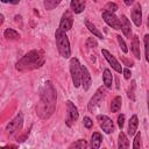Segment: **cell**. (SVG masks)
Wrapping results in <instances>:
<instances>
[{
  "mask_svg": "<svg viewBox=\"0 0 149 149\" xmlns=\"http://www.w3.org/2000/svg\"><path fill=\"white\" fill-rule=\"evenodd\" d=\"M56 90L51 82H45L40 90V102L36 106V112L40 118L48 119L53 115L56 107Z\"/></svg>",
  "mask_w": 149,
  "mask_h": 149,
  "instance_id": "1",
  "label": "cell"
},
{
  "mask_svg": "<svg viewBox=\"0 0 149 149\" xmlns=\"http://www.w3.org/2000/svg\"><path fill=\"white\" fill-rule=\"evenodd\" d=\"M44 64V55L41 50H32L24 55L16 63L15 68L19 71H30L39 69Z\"/></svg>",
  "mask_w": 149,
  "mask_h": 149,
  "instance_id": "2",
  "label": "cell"
},
{
  "mask_svg": "<svg viewBox=\"0 0 149 149\" xmlns=\"http://www.w3.org/2000/svg\"><path fill=\"white\" fill-rule=\"evenodd\" d=\"M55 39H56L57 49H58L59 54L62 55V57L69 58L71 56V49H70V42H69L67 34L58 28L55 33Z\"/></svg>",
  "mask_w": 149,
  "mask_h": 149,
  "instance_id": "3",
  "label": "cell"
},
{
  "mask_svg": "<svg viewBox=\"0 0 149 149\" xmlns=\"http://www.w3.org/2000/svg\"><path fill=\"white\" fill-rule=\"evenodd\" d=\"M70 72L74 88L80 86V63L77 58H71L70 61Z\"/></svg>",
  "mask_w": 149,
  "mask_h": 149,
  "instance_id": "4",
  "label": "cell"
},
{
  "mask_svg": "<svg viewBox=\"0 0 149 149\" xmlns=\"http://www.w3.org/2000/svg\"><path fill=\"white\" fill-rule=\"evenodd\" d=\"M104 98H105V91H104V89H103V88L98 89L97 92L94 93V96L91 98L89 105H88V108H89V111L91 112V113L96 112V109L102 105Z\"/></svg>",
  "mask_w": 149,
  "mask_h": 149,
  "instance_id": "5",
  "label": "cell"
},
{
  "mask_svg": "<svg viewBox=\"0 0 149 149\" xmlns=\"http://www.w3.org/2000/svg\"><path fill=\"white\" fill-rule=\"evenodd\" d=\"M22 125H23V115H22V113H19L7 125L6 131L9 133V135H13L14 133H16L18 131H20L22 128Z\"/></svg>",
  "mask_w": 149,
  "mask_h": 149,
  "instance_id": "6",
  "label": "cell"
},
{
  "mask_svg": "<svg viewBox=\"0 0 149 149\" xmlns=\"http://www.w3.org/2000/svg\"><path fill=\"white\" fill-rule=\"evenodd\" d=\"M67 108H68V118H67V125L68 126H71L72 122L77 121L78 120V117H79V113H78V109L77 107L74 106V104L71 102V100H68L67 102Z\"/></svg>",
  "mask_w": 149,
  "mask_h": 149,
  "instance_id": "7",
  "label": "cell"
},
{
  "mask_svg": "<svg viewBox=\"0 0 149 149\" xmlns=\"http://www.w3.org/2000/svg\"><path fill=\"white\" fill-rule=\"evenodd\" d=\"M72 24H73V18H72V14L70 11H67L65 13L63 14L61 19V22H59V29L62 32H68L72 28Z\"/></svg>",
  "mask_w": 149,
  "mask_h": 149,
  "instance_id": "8",
  "label": "cell"
},
{
  "mask_svg": "<svg viewBox=\"0 0 149 149\" xmlns=\"http://www.w3.org/2000/svg\"><path fill=\"white\" fill-rule=\"evenodd\" d=\"M99 123H100V127L106 133V134H111L114 132V125H113V121H112L107 115H98L97 117Z\"/></svg>",
  "mask_w": 149,
  "mask_h": 149,
  "instance_id": "9",
  "label": "cell"
},
{
  "mask_svg": "<svg viewBox=\"0 0 149 149\" xmlns=\"http://www.w3.org/2000/svg\"><path fill=\"white\" fill-rule=\"evenodd\" d=\"M80 84L83 85V89L85 91H88L92 84L91 74H90L89 70L86 69V67H84V65H80Z\"/></svg>",
  "mask_w": 149,
  "mask_h": 149,
  "instance_id": "10",
  "label": "cell"
},
{
  "mask_svg": "<svg viewBox=\"0 0 149 149\" xmlns=\"http://www.w3.org/2000/svg\"><path fill=\"white\" fill-rule=\"evenodd\" d=\"M103 19L104 21L111 26L114 29H121V24H120V20L113 14V13H108V12H103Z\"/></svg>",
  "mask_w": 149,
  "mask_h": 149,
  "instance_id": "11",
  "label": "cell"
},
{
  "mask_svg": "<svg viewBox=\"0 0 149 149\" xmlns=\"http://www.w3.org/2000/svg\"><path fill=\"white\" fill-rule=\"evenodd\" d=\"M103 56L106 58V61L108 62V63H109V65L112 67V68H113L117 72H119V73H121L122 72V68H121V64L119 63V62L115 59V57L113 56V55H112L108 50H106V49H103Z\"/></svg>",
  "mask_w": 149,
  "mask_h": 149,
  "instance_id": "12",
  "label": "cell"
},
{
  "mask_svg": "<svg viewBox=\"0 0 149 149\" xmlns=\"http://www.w3.org/2000/svg\"><path fill=\"white\" fill-rule=\"evenodd\" d=\"M132 19L133 22L135 23V26L140 27L142 23V11H141V6L139 4H136L135 7L132 11Z\"/></svg>",
  "mask_w": 149,
  "mask_h": 149,
  "instance_id": "13",
  "label": "cell"
},
{
  "mask_svg": "<svg viewBox=\"0 0 149 149\" xmlns=\"http://www.w3.org/2000/svg\"><path fill=\"white\" fill-rule=\"evenodd\" d=\"M120 24H121V30L123 33L126 37H129L131 39V34H132V26H131V21L125 16L122 15L121 16V21H120Z\"/></svg>",
  "mask_w": 149,
  "mask_h": 149,
  "instance_id": "14",
  "label": "cell"
},
{
  "mask_svg": "<svg viewBox=\"0 0 149 149\" xmlns=\"http://www.w3.org/2000/svg\"><path fill=\"white\" fill-rule=\"evenodd\" d=\"M102 141H103L102 134L98 132H94L91 136V143H90L91 149H99L100 148V144H102Z\"/></svg>",
  "mask_w": 149,
  "mask_h": 149,
  "instance_id": "15",
  "label": "cell"
},
{
  "mask_svg": "<svg viewBox=\"0 0 149 149\" xmlns=\"http://www.w3.org/2000/svg\"><path fill=\"white\" fill-rule=\"evenodd\" d=\"M70 7H71L73 13L79 14L85 8V1H80V0H72V1L70 3Z\"/></svg>",
  "mask_w": 149,
  "mask_h": 149,
  "instance_id": "16",
  "label": "cell"
},
{
  "mask_svg": "<svg viewBox=\"0 0 149 149\" xmlns=\"http://www.w3.org/2000/svg\"><path fill=\"white\" fill-rule=\"evenodd\" d=\"M138 126H139V119H138V115L134 114L131 118L129 123H128V134L134 135L136 133V129H138Z\"/></svg>",
  "mask_w": 149,
  "mask_h": 149,
  "instance_id": "17",
  "label": "cell"
},
{
  "mask_svg": "<svg viewBox=\"0 0 149 149\" xmlns=\"http://www.w3.org/2000/svg\"><path fill=\"white\" fill-rule=\"evenodd\" d=\"M132 51L136 58L141 57V50H140V41L138 36H134L132 40Z\"/></svg>",
  "mask_w": 149,
  "mask_h": 149,
  "instance_id": "18",
  "label": "cell"
},
{
  "mask_svg": "<svg viewBox=\"0 0 149 149\" xmlns=\"http://www.w3.org/2000/svg\"><path fill=\"white\" fill-rule=\"evenodd\" d=\"M118 147H119V149H129V141H128L126 134L123 133V132H121L119 134Z\"/></svg>",
  "mask_w": 149,
  "mask_h": 149,
  "instance_id": "19",
  "label": "cell"
},
{
  "mask_svg": "<svg viewBox=\"0 0 149 149\" xmlns=\"http://www.w3.org/2000/svg\"><path fill=\"white\" fill-rule=\"evenodd\" d=\"M85 26H86V28H88L94 36H97V37H99V39H104V36H103V34L99 32L98 29H97V27L94 26V24L92 23V22H90L88 19L85 20Z\"/></svg>",
  "mask_w": 149,
  "mask_h": 149,
  "instance_id": "20",
  "label": "cell"
},
{
  "mask_svg": "<svg viewBox=\"0 0 149 149\" xmlns=\"http://www.w3.org/2000/svg\"><path fill=\"white\" fill-rule=\"evenodd\" d=\"M103 80H104V84L107 89H111L112 88V80H113V77H112V73L108 69H105L104 70V74H103Z\"/></svg>",
  "mask_w": 149,
  "mask_h": 149,
  "instance_id": "21",
  "label": "cell"
},
{
  "mask_svg": "<svg viewBox=\"0 0 149 149\" xmlns=\"http://www.w3.org/2000/svg\"><path fill=\"white\" fill-rule=\"evenodd\" d=\"M86 147H88V142H86V140L79 139L77 141H74L73 143H71L68 149H86Z\"/></svg>",
  "mask_w": 149,
  "mask_h": 149,
  "instance_id": "22",
  "label": "cell"
},
{
  "mask_svg": "<svg viewBox=\"0 0 149 149\" xmlns=\"http://www.w3.org/2000/svg\"><path fill=\"white\" fill-rule=\"evenodd\" d=\"M121 105H122V99L121 97H115L113 100H112V104H111V111L112 112H119L120 108H121Z\"/></svg>",
  "mask_w": 149,
  "mask_h": 149,
  "instance_id": "23",
  "label": "cell"
},
{
  "mask_svg": "<svg viewBox=\"0 0 149 149\" xmlns=\"http://www.w3.org/2000/svg\"><path fill=\"white\" fill-rule=\"evenodd\" d=\"M4 35H5L6 39H8V40H16V39H19V37H20L19 33L15 32L14 29H12V28L6 29L5 33H4Z\"/></svg>",
  "mask_w": 149,
  "mask_h": 149,
  "instance_id": "24",
  "label": "cell"
},
{
  "mask_svg": "<svg viewBox=\"0 0 149 149\" xmlns=\"http://www.w3.org/2000/svg\"><path fill=\"white\" fill-rule=\"evenodd\" d=\"M59 5V1L57 0H45L44 1V7H45V9H48V11H51V9H54L56 6H58Z\"/></svg>",
  "mask_w": 149,
  "mask_h": 149,
  "instance_id": "25",
  "label": "cell"
},
{
  "mask_svg": "<svg viewBox=\"0 0 149 149\" xmlns=\"http://www.w3.org/2000/svg\"><path fill=\"white\" fill-rule=\"evenodd\" d=\"M142 148V140H141V134L138 133L133 141V149H141Z\"/></svg>",
  "mask_w": 149,
  "mask_h": 149,
  "instance_id": "26",
  "label": "cell"
},
{
  "mask_svg": "<svg viewBox=\"0 0 149 149\" xmlns=\"http://www.w3.org/2000/svg\"><path fill=\"white\" fill-rule=\"evenodd\" d=\"M118 9V5L115 3H107L106 6H105V12H108V13H113L117 12Z\"/></svg>",
  "mask_w": 149,
  "mask_h": 149,
  "instance_id": "27",
  "label": "cell"
},
{
  "mask_svg": "<svg viewBox=\"0 0 149 149\" xmlns=\"http://www.w3.org/2000/svg\"><path fill=\"white\" fill-rule=\"evenodd\" d=\"M117 39H118V42H119V45H120V48H121V50H122L123 53H125V54H127V53H128V48H127L125 41L122 40V37H121L120 35H118V36H117Z\"/></svg>",
  "mask_w": 149,
  "mask_h": 149,
  "instance_id": "28",
  "label": "cell"
},
{
  "mask_svg": "<svg viewBox=\"0 0 149 149\" xmlns=\"http://www.w3.org/2000/svg\"><path fill=\"white\" fill-rule=\"evenodd\" d=\"M148 40H149V35L144 36V55H146V61H149V55H148Z\"/></svg>",
  "mask_w": 149,
  "mask_h": 149,
  "instance_id": "29",
  "label": "cell"
},
{
  "mask_svg": "<svg viewBox=\"0 0 149 149\" xmlns=\"http://www.w3.org/2000/svg\"><path fill=\"white\" fill-rule=\"evenodd\" d=\"M84 126L86 127V128H91L92 126H93V121L89 118V117H84Z\"/></svg>",
  "mask_w": 149,
  "mask_h": 149,
  "instance_id": "30",
  "label": "cell"
},
{
  "mask_svg": "<svg viewBox=\"0 0 149 149\" xmlns=\"http://www.w3.org/2000/svg\"><path fill=\"white\" fill-rule=\"evenodd\" d=\"M86 45L90 47V48H96L98 44H97V42H96V40L93 39V37H89L88 41H86Z\"/></svg>",
  "mask_w": 149,
  "mask_h": 149,
  "instance_id": "31",
  "label": "cell"
},
{
  "mask_svg": "<svg viewBox=\"0 0 149 149\" xmlns=\"http://www.w3.org/2000/svg\"><path fill=\"white\" fill-rule=\"evenodd\" d=\"M123 122H125V115L121 114L118 118V126H119L120 129H122V127H123Z\"/></svg>",
  "mask_w": 149,
  "mask_h": 149,
  "instance_id": "32",
  "label": "cell"
},
{
  "mask_svg": "<svg viewBox=\"0 0 149 149\" xmlns=\"http://www.w3.org/2000/svg\"><path fill=\"white\" fill-rule=\"evenodd\" d=\"M122 72H123V77H125L126 79H129V78H131L132 73H131L129 69H122Z\"/></svg>",
  "mask_w": 149,
  "mask_h": 149,
  "instance_id": "33",
  "label": "cell"
},
{
  "mask_svg": "<svg viewBox=\"0 0 149 149\" xmlns=\"http://www.w3.org/2000/svg\"><path fill=\"white\" fill-rule=\"evenodd\" d=\"M0 149H16V146H6V147H1Z\"/></svg>",
  "mask_w": 149,
  "mask_h": 149,
  "instance_id": "34",
  "label": "cell"
},
{
  "mask_svg": "<svg viewBox=\"0 0 149 149\" xmlns=\"http://www.w3.org/2000/svg\"><path fill=\"white\" fill-rule=\"evenodd\" d=\"M4 20H5V16L3 15V14H0V26L4 23Z\"/></svg>",
  "mask_w": 149,
  "mask_h": 149,
  "instance_id": "35",
  "label": "cell"
},
{
  "mask_svg": "<svg viewBox=\"0 0 149 149\" xmlns=\"http://www.w3.org/2000/svg\"><path fill=\"white\" fill-rule=\"evenodd\" d=\"M125 4H126L127 6H129V5H132V4H133V0H126Z\"/></svg>",
  "mask_w": 149,
  "mask_h": 149,
  "instance_id": "36",
  "label": "cell"
}]
</instances>
